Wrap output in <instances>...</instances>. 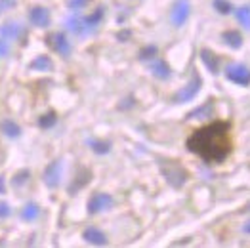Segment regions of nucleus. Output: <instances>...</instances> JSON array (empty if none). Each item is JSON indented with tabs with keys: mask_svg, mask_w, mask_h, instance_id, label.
<instances>
[{
	"mask_svg": "<svg viewBox=\"0 0 250 248\" xmlns=\"http://www.w3.org/2000/svg\"><path fill=\"white\" fill-rule=\"evenodd\" d=\"M41 216V207L37 203H27L21 210V220L25 222H35Z\"/></svg>",
	"mask_w": 250,
	"mask_h": 248,
	"instance_id": "obj_21",
	"label": "nucleus"
},
{
	"mask_svg": "<svg viewBox=\"0 0 250 248\" xmlns=\"http://www.w3.org/2000/svg\"><path fill=\"white\" fill-rule=\"evenodd\" d=\"M243 231H245V233H249V235H250V222H249V224H245V227H243Z\"/></svg>",
	"mask_w": 250,
	"mask_h": 248,
	"instance_id": "obj_35",
	"label": "nucleus"
},
{
	"mask_svg": "<svg viewBox=\"0 0 250 248\" xmlns=\"http://www.w3.org/2000/svg\"><path fill=\"white\" fill-rule=\"evenodd\" d=\"M113 205H115V199L111 195H107V193H94L90 197V201H88V214L96 216V214H100L104 210L113 208Z\"/></svg>",
	"mask_w": 250,
	"mask_h": 248,
	"instance_id": "obj_6",
	"label": "nucleus"
},
{
	"mask_svg": "<svg viewBox=\"0 0 250 248\" xmlns=\"http://www.w3.org/2000/svg\"><path fill=\"white\" fill-rule=\"evenodd\" d=\"M16 4H18V0H0V16L4 12H8V10L16 8Z\"/></svg>",
	"mask_w": 250,
	"mask_h": 248,
	"instance_id": "obj_29",
	"label": "nucleus"
},
{
	"mask_svg": "<svg viewBox=\"0 0 250 248\" xmlns=\"http://www.w3.org/2000/svg\"><path fill=\"white\" fill-rule=\"evenodd\" d=\"M62 174H63V165L62 161H54L46 166L44 174H42V182L46 184V187L50 189H56L62 184Z\"/></svg>",
	"mask_w": 250,
	"mask_h": 248,
	"instance_id": "obj_7",
	"label": "nucleus"
},
{
	"mask_svg": "<svg viewBox=\"0 0 250 248\" xmlns=\"http://www.w3.org/2000/svg\"><path fill=\"white\" fill-rule=\"evenodd\" d=\"M56 123H58V115H56L54 111H50V113L42 115L41 119H39V128H42V130H48V128H52Z\"/></svg>",
	"mask_w": 250,
	"mask_h": 248,
	"instance_id": "obj_23",
	"label": "nucleus"
},
{
	"mask_svg": "<svg viewBox=\"0 0 250 248\" xmlns=\"http://www.w3.org/2000/svg\"><path fill=\"white\" fill-rule=\"evenodd\" d=\"M237 21L245 27V29H250V6H243L237 10Z\"/></svg>",
	"mask_w": 250,
	"mask_h": 248,
	"instance_id": "obj_25",
	"label": "nucleus"
},
{
	"mask_svg": "<svg viewBox=\"0 0 250 248\" xmlns=\"http://www.w3.org/2000/svg\"><path fill=\"white\" fill-rule=\"evenodd\" d=\"M212 111H214V100L210 98V100H207V103L189 111L186 119H207V117H212Z\"/></svg>",
	"mask_w": 250,
	"mask_h": 248,
	"instance_id": "obj_15",
	"label": "nucleus"
},
{
	"mask_svg": "<svg viewBox=\"0 0 250 248\" xmlns=\"http://www.w3.org/2000/svg\"><path fill=\"white\" fill-rule=\"evenodd\" d=\"M29 176H31V172H29V170H21V172H18V174L14 176L12 186L21 187V184H27V182H29Z\"/></svg>",
	"mask_w": 250,
	"mask_h": 248,
	"instance_id": "obj_27",
	"label": "nucleus"
},
{
	"mask_svg": "<svg viewBox=\"0 0 250 248\" xmlns=\"http://www.w3.org/2000/svg\"><path fill=\"white\" fill-rule=\"evenodd\" d=\"M153 77H157L159 81H168L172 77V71H170V65L165 60H155V62L149 65Z\"/></svg>",
	"mask_w": 250,
	"mask_h": 248,
	"instance_id": "obj_14",
	"label": "nucleus"
},
{
	"mask_svg": "<svg viewBox=\"0 0 250 248\" xmlns=\"http://www.w3.org/2000/svg\"><path fill=\"white\" fill-rule=\"evenodd\" d=\"M2 193H6V180H4V176H0V195Z\"/></svg>",
	"mask_w": 250,
	"mask_h": 248,
	"instance_id": "obj_33",
	"label": "nucleus"
},
{
	"mask_svg": "<svg viewBox=\"0 0 250 248\" xmlns=\"http://www.w3.org/2000/svg\"><path fill=\"white\" fill-rule=\"evenodd\" d=\"M159 168H161L163 178H165L174 189H182V187L186 186L189 174H188V170L180 165V163H174V161H161V163H159Z\"/></svg>",
	"mask_w": 250,
	"mask_h": 248,
	"instance_id": "obj_2",
	"label": "nucleus"
},
{
	"mask_svg": "<svg viewBox=\"0 0 250 248\" xmlns=\"http://www.w3.org/2000/svg\"><path fill=\"white\" fill-rule=\"evenodd\" d=\"M132 105H134V98H128V100H126V103L121 105V109H126V107H132Z\"/></svg>",
	"mask_w": 250,
	"mask_h": 248,
	"instance_id": "obj_34",
	"label": "nucleus"
},
{
	"mask_svg": "<svg viewBox=\"0 0 250 248\" xmlns=\"http://www.w3.org/2000/svg\"><path fill=\"white\" fill-rule=\"evenodd\" d=\"M201 60H203V63L207 65V69H208L212 75H218V73H220V58H218L212 50L203 48V50H201Z\"/></svg>",
	"mask_w": 250,
	"mask_h": 248,
	"instance_id": "obj_13",
	"label": "nucleus"
},
{
	"mask_svg": "<svg viewBox=\"0 0 250 248\" xmlns=\"http://www.w3.org/2000/svg\"><path fill=\"white\" fill-rule=\"evenodd\" d=\"M0 37L4 41H20L21 37H25V29L21 27L20 23L10 21V23H4L0 27Z\"/></svg>",
	"mask_w": 250,
	"mask_h": 248,
	"instance_id": "obj_9",
	"label": "nucleus"
},
{
	"mask_svg": "<svg viewBox=\"0 0 250 248\" xmlns=\"http://www.w3.org/2000/svg\"><path fill=\"white\" fill-rule=\"evenodd\" d=\"M226 79L237 86H250V69L243 63H231L226 69Z\"/></svg>",
	"mask_w": 250,
	"mask_h": 248,
	"instance_id": "obj_5",
	"label": "nucleus"
},
{
	"mask_svg": "<svg viewBox=\"0 0 250 248\" xmlns=\"http://www.w3.org/2000/svg\"><path fill=\"white\" fill-rule=\"evenodd\" d=\"M0 132L6 136V138H20L21 136V128L18 123H14V121H2L0 123Z\"/></svg>",
	"mask_w": 250,
	"mask_h": 248,
	"instance_id": "obj_19",
	"label": "nucleus"
},
{
	"mask_svg": "<svg viewBox=\"0 0 250 248\" xmlns=\"http://www.w3.org/2000/svg\"><path fill=\"white\" fill-rule=\"evenodd\" d=\"M46 44H48V48L50 50H54L56 54H60L62 58H69L71 56V52H73V46H71V42L67 39V35L65 33H50L48 37H46Z\"/></svg>",
	"mask_w": 250,
	"mask_h": 248,
	"instance_id": "obj_4",
	"label": "nucleus"
},
{
	"mask_svg": "<svg viewBox=\"0 0 250 248\" xmlns=\"http://www.w3.org/2000/svg\"><path fill=\"white\" fill-rule=\"evenodd\" d=\"M29 69H31V71L50 73V71H54V62H52L48 56H39V58H35L33 62L29 63Z\"/></svg>",
	"mask_w": 250,
	"mask_h": 248,
	"instance_id": "obj_17",
	"label": "nucleus"
},
{
	"mask_svg": "<svg viewBox=\"0 0 250 248\" xmlns=\"http://www.w3.org/2000/svg\"><path fill=\"white\" fill-rule=\"evenodd\" d=\"M222 39L233 50H239L243 46V35L239 31H226V33H222Z\"/></svg>",
	"mask_w": 250,
	"mask_h": 248,
	"instance_id": "obj_20",
	"label": "nucleus"
},
{
	"mask_svg": "<svg viewBox=\"0 0 250 248\" xmlns=\"http://www.w3.org/2000/svg\"><path fill=\"white\" fill-rule=\"evenodd\" d=\"M8 54H10V46L6 44L4 39H0V60H2V58H6Z\"/></svg>",
	"mask_w": 250,
	"mask_h": 248,
	"instance_id": "obj_31",
	"label": "nucleus"
},
{
	"mask_svg": "<svg viewBox=\"0 0 250 248\" xmlns=\"http://www.w3.org/2000/svg\"><path fill=\"white\" fill-rule=\"evenodd\" d=\"M105 16V8L104 6H100L92 16H86V18H83V25L84 29H86V33L90 35V33H94L98 27H100V23H102V20H104Z\"/></svg>",
	"mask_w": 250,
	"mask_h": 248,
	"instance_id": "obj_12",
	"label": "nucleus"
},
{
	"mask_svg": "<svg viewBox=\"0 0 250 248\" xmlns=\"http://www.w3.org/2000/svg\"><path fill=\"white\" fill-rule=\"evenodd\" d=\"M88 145L92 147V151L94 153H98V155H107L109 151H111V144L109 142H100V140H90Z\"/></svg>",
	"mask_w": 250,
	"mask_h": 248,
	"instance_id": "obj_24",
	"label": "nucleus"
},
{
	"mask_svg": "<svg viewBox=\"0 0 250 248\" xmlns=\"http://www.w3.org/2000/svg\"><path fill=\"white\" fill-rule=\"evenodd\" d=\"M90 180H92V172H90V170H86V168H81V170H79V176H77V178H75V182L69 186V193H71V195H75V193H77L79 189H83Z\"/></svg>",
	"mask_w": 250,
	"mask_h": 248,
	"instance_id": "obj_16",
	"label": "nucleus"
},
{
	"mask_svg": "<svg viewBox=\"0 0 250 248\" xmlns=\"http://www.w3.org/2000/svg\"><path fill=\"white\" fill-rule=\"evenodd\" d=\"M201 86H203V79L201 75L195 71L191 81H189L182 90H178L174 96H172V103H188L191 100H195V96L201 92Z\"/></svg>",
	"mask_w": 250,
	"mask_h": 248,
	"instance_id": "obj_3",
	"label": "nucleus"
},
{
	"mask_svg": "<svg viewBox=\"0 0 250 248\" xmlns=\"http://www.w3.org/2000/svg\"><path fill=\"white\" fill-rule=\"evenodd\" d=\"M157 54H159V48L153 46V44H149V46H146V48L140 50L138 58H140V62H151V60H155Z\"/></svg>",
	"mask_w": 250,
	"mask_h": 248,
	"instance_id": "obj_22",
	"label": "nucleus"
},
{
	"mask_svg": "<svg viewBox=\"0 0 250 248\" xmlns=\"http://www.w3.org/2000/svg\"><path fill=\"white\" fill-rule=\"evenodd\" d=\"M65 25H67V29H69L73 35H77V37H86V35H88L86 29H84L83 18H81V16H71L69 20L65 21Z\"/></svg>",
	"mask_w": 250,
	"mask_h": 248,
	"instance_id": "obj_18",
	"label": "nucleus"
},
{
	"mask_svg": "<svg viewBox=\"0 0 250 248\" xmlns=\"http://www.w3.org/2000/svg\"><path fill=\"white\" fill-rule=\"evenodd\" d=\"M212 4H214V10L218 14H222V16H228V14H231V10H233L228 0H214Z\"/></svg>",
	"mask_w": 250,
	"mask_h": 248,
	"instance_id": "obj_26",
	"label": "nucleus"
},
{
	"mask_svg": "<svg viewBox=\"0 0 250 248\" xmlns=\"http://www.w3.org/2000/svg\"><path fill=\"white\" fill-rule=\"evenodd\" d=\"M130 37H132V31H121V33L117 35V39H119L121 42H126Z\"/></svg>",
	"mask_w": 250,
	"mask_h": 248,
	"instance_id": "obj_32",
	"label": "nucleus"
},
{
	"mask_svg": "<svg viewBox=\"0 0 250 248\" xmlns=\"http://www.w3.org/2000/svg\"><path fill=\"white\" fill-rule=\"evenodd\" d=\"M189 14H191V4L188 0H176L174 6H172V12H170V21L174 27H182L186 25V21L189 20Z\"/></svg>",
	"mask_w": 250,
	"mask_h": 248,
	"instance_id": "obj_8",
	"label": "nucleus"
},
{
	"mask_svg": "<svg viewBox=\"0 0 250 248\" xmlns=\"http://www.w3.org/2000/svg\"><path fill=\"white\" fill-rule=\"evenodd\" d=\"M10 214H12V208H10V205H6V203H0V220L8 218Z\"/></svg>",
	"mask_w": 250,
	"mask_h": 248,
	"instance_id": "obj_30",
	"label": "nucleus"
},
{
	"mask_svg": "<svg viewBox=\"0 0 250 248\" xmlns=\"http://www.w3.org/2000/svg\"><path fill=\"white\" fill-rule=\"evenodd\" d=\"M92 0H67V8L77 12V10H83L84 6H88Z\"/></svg>",
	"mask_w": 250,
	"mask_h": 248,
	"instance_id": "obj_28",
	"label": "nucleus"
},
{
	"mask_svg": "<svg viewBox=\"0 0 250 248\" xmlns=\"http://www.w3.org/2000/svg\"><path fill=\"white\" fill-rule=\"evenodd\" d=\"M29 21L35 27H48L50 25V10L44 6H33L29 12Z\"/></svg>",
	"mask_w": 250,
	"mask_h": 248,
	"instance_id": "obj_10",
	"label": "nucleus"
},
{
	"mask_svg": "<svg viewBox=\"0 0 250 248\" xmlns=\"http://www.w3.org/2000/svg\"><path fill=\"white\" fill-rule=\"evenodd\" d=\"M83 239L86 243L94 245V247H105L107 245V237L102 229L98 227H86L83 233Z\"/></svg>",
	"mask_w": 250,
	"mask_h": 248,
	"instance_id": "obj_11",
	"label": "nucleus"
},
{
	"mask_svg": "<svg viewBox=\"0 0 250 248\" xmlns=\"http://www.w3.org/2000/svg\"><path fill=\"white\" fill-rule=\"evenodd\" d=\"M229 128V123L218 121L195 130L188 138V151L201 157L208 165L224 163L231 153Z\"/></svg>",
	"mask_w": 250,
	"mask_h": 248,
	"instance_id": "obj_1",
	"label": "nucleus"
}]
</instances>
